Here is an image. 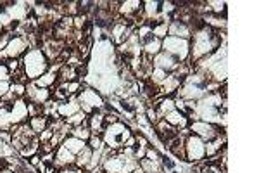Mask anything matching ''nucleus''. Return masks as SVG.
I'll return each instance as SVG.
<instances>
[{
    "instance_id": "nucleus-17",
    "label": "nucleus",
    "mask_w": 259,
    "mask_h": 173,
    "mask_svg": "<svg viewBox=\"0 0 259 173\" xmlns=\"http://www.w3.org/2000/svg\"><path fill=\"white\" fill-rule=\"evenodd\" d=\"M61 146H64L73 156H78L87 147V142H83V141H80V139L73 137V135H68V137L62 141Z\"/></svg>"
},
{
    "instance_id": "nucleus-28",
    "label": "nucleus",
    "mask_w": 259,
    "mask_h": 173,
    "mask_svg": "<svg viewBox=\"0 0 259 173\" xmlns=\"http://www.w3.org/2000/svg\"><path fill=\"white\" fill-rule=\"evenodd\" d=\"M0 82H11V71L7 70L6 62H0Z\"/></svg>"
},
{
    "instance_id": "nucleus-2",
    "label": "nucleus",
    "mask_w": 259,
    "mask_h": 173,
    "mask_svg": "<svg viewBox=\"0 0 259 173\" xmlns=\"http://www.w3.org/2000/svg\"><path fill=\"white\" fill-rule=\"evenodd\" d=\"M23 62V71L28 77L30 82H35L36 78H40L41 75H45L49 71L50 62L47 61V57L44 56L40 49H30L21 59Z\"/></svg>"
},
{
    "instance_id": "nucleus-21",
    "label": "nucleus",
    "mask_w": 259,
    "mask_h": 173,
    "mask_svg": "<svg viewBox=\"0 0 259 173\" xmlns=\"http://www.w3.org/2000/svg\"><path fill=\"white\" fill-rule=\"evenodd\" d=\"M69 135H73V137L80 139L83 142H89V139L92 137L90 130H89V125H87V121L80 126H74V128H69Z\"/></svg>"
},
{
    "instance_id": "nucleus-31",
    "label": "nucleus",
    "mask_w": 259,
    "mask_h": 173,
    "mask_svg": "<svg viewBox=\"0 0 259 173\" xmlns=\"http://www.w3.org/2000/svg\"><path fill=\"white\" fill-rule=\"evenodd\" d=\"M57 173H85V170H81V168H78V166H68V168H62V170H59Z\"/></svg>"
},
{
    "instance_id": "nucleus-12",
    "label": "nucleus",
    "mask_w": 259,
    "mask_h": 173,
    "mask_svg": "<svg viewBox=\"0 0 259 173\" xmlns=\"http://www.w3.org/2000/svg\"><path fill=\"white\" fill-rule=\"evenodd\" d=\"M192 28L183 21H169L168 24V37H177V39H183V40H190L192 39Z\"/></svg>"
},
{
    "instance_id": "nucleus-4",
    "label": "nucleus",
    "mask_w": 259,
    "mask_h": 173,
    "mask_svg": "<svg viewBox=\"0 0 259 173\" xmlns=\"http://www.w3.org/2000/svg\"><path fill=\"white\" fill-rule=\"evenodd\" d=\"M76 99L80 102V109L87 116H90L95 111H102L104 104H106L104 95H100L99 90H95L92 87H83L80 94L76 95Z\"/></svg>"
},
{
    "instance_id": "nucleus-1",
    "label": "nucleus",
    "mask_w": 259,
    "mask_h": 173,
    "mask_svg": "<svg viewBox=\"0 0 259 173\" xmlns=\"http://www.w3.org/2000/svg\"><path fill=\"white\" fill-rule=\"evenodd\" d=\"M221 47V31L204 26L192 33L190 39V57L189 61L197 62L200 59L211 56L216 49Z\"/></svg>"
},
{
    "instance_id": "nucleus-29",
    "label": "nucleus",
    "mask_w": 259,
    "mask_h": 173,
    "mask_svg": "<svg viewBox=\"0 0 259 173\" xmlns=\"http://www.w3.org/2000/svg\"><path fill=\"white\" fill-rule=\"evenodd\" d=\"M9 90H11V82H0V99H4Z\"/></svg>"
},
{
    "instance_id": "nucleus-3",
    "label": "nucleus",
    "mask_w": 259,
    "mask_h": 173,
    "mask_svg": "<svg viewBox=\"0 0 259 173\" xmlns=\"http://www.w3.org/2000/svg\"><path fill=\"white\" fill-rule=\"evenodd\" d=\"M133 135L132 128H130L128 123L124 121H118V123L107 125L106 130L102 133V142L106 147H111V149H123L124 142L128 141Z\"/></svg>"
},
{
    "instance_id": "nucleus-32",
    "label": "nucleus",
    "mask_w": 259,
    "mask_h": 173,
    "mask_svg": "<svg viewBox=\"0 0 259 173\" xmlns=\"http://www.w3.org/2000/svg\"><path fill=\"white\" fill-rule=\"evenodd\" d=\"M4 33V28H2V24H0V35H2Z\"/></svg>"
},
{
    "instance_id": "nucleus-7",
    "label": "nucleus",
    "mask_w": 259,
    "mask_h": 173,
    "mask_svg": "<svg viewBox=\"0 0 259 173\" xmlns=\"http://www.w3.org/2000/svg\"><path fill=\"white\" fill-rule=\"evenodd\" d=\"M189 130H190L192 135H197V137L202 139L204 142H209V141H212V139L220 137V135H227L225 133V128H221L220 125H211V123L202 121V120L190 121Z\"/></svg>"
},
{
    "instance_id": "nucleus-13",
    "label": "nucleus",
    "mask_w": 259,
    "mask_h": 173,
    "mask_svg": "<svg viewBox=\"0 0 259 173\" xmlns=\"http://www.w3.org/2000/svg\"><path fill=\"white\" fill-rule=\"evenodd\" d=\"M74 158H76V156L71 154L64 146H59L56 149V153H54V168H56V170H62V168L73 166Z\"/></svg>"
},
{
    "instance_id": "nucleus-25",
    "label": "nucleus",
    "mask_w": 259,
    "mask_h": 173,
    "mask_svg": "<svg viewBox=\"0 0 259 173\" xmlns=\"http://www.w3.org/2000/svg\"><path fill=\"white\" fill-rule=\"evenodd\" d=\"M11 92L14 94L16 99H24V95H26V85H21V83H11Z\"/></svg>"
},
{
    "instance_id": "nucleus-9",
    "label": "nucleus",
    "mask_w": 259,
    "mask_h": 173,
    "mask_svg": "<svg viewBox=\"0 0 259 173\" xmlns=\"http://www.w3.org/2000/svg\"><path fill=\"white\" fill-rule=\"evenodd\" d=\"M24 99H26L28 102L44 106L45 102H49V100L52 99V94H50V88H40L33 82H30L26 85V95H24Z\"/></svg>"
},
{
    "instance_id": "nucleus-26",
    "label": "nucleus",
    "mask_w": 259,
    "mask_h": 173,
    "mask_svg": "<svg viewBox=\"0 0 259 173\" xmlns=\"http://www.w3.org/2000/svg\"><path fill=\"white\" fill-rule=\"evenodd\" d=\"M6 66H7V70L11 71V75H14V73H18L19 70H23L21 59H9V61H6Z\"/></svg>"
},
{
    "instance_id": "nucleus-27",
    "label": "nucleus",
    "mask_w": 259,
    "mask_h": 173,
    "mask_svg": "<svg viewBox=\"0 0 259 173\" xmlns=\"http://www.w3.org/2000/svg\"><path fill=\"white\" fill-rule=\"evenodd\" d=\"M12 37H14L12 33H9V31H6V29H4V33L0 35V52H2V50L7 47V44L11 42Z\"/></svg>"
},
{
    "instance_id": "nucleus-10",
    "label": "nucleus",
    "mask_w": 259,
    "mask_h": 173,
    "mask_svg": "<svg viewBox=\"0 0 259 173\" xmlns=\"http://www.w3.org/2000/svg\"><path fill=\"white\" fill-rule=\"evenodd\" d=\"M11 120H12V125L18 126V125H23L30 120V115H28V100L26 99H18L14 100L11 108Z\"/></svg>"
},
{
    "instance_id": "nucleus-15",
    "label": "nucleus",
    "mask_w": 259,
    "mask_h": 173,
    "mask_svg": "<svg viewBox=\"0 0 259 173\" xmlns=\"http://www.w3.org/2000/svg\"><path fill=\"white\" fill-rule=\"evenodd\" d=\"M87 125L92 135L95 137H102L104 130H106V123H104V113L102 111H95L87 118Z\"/></svg>"
},
{
    "instance_id": "nucleus-22",
    "label": "nucleus",
    "mask_w": 259,
    "mask_h": 173,
    "mask_svg": "<svg viewBox=\"0 0 259 173\" xmlns=\"http://www.w3.org/2000/svg\"><path fill=\"white\" fill-rule=\"evenodd\" d=\"M87 116L85 113L83 111H78L76 115H73V116H69V118H66L64 120V123L69 126V128H74V126H80V125H83L87 121Z\"/></svg>"
},
{
    "instance_id": "nucleus-20",
    "label": "nucleus",
    "mask_w": 259,
    "mask_h": 173,
    "mask_svg": "<svg viewBox=\"0 0 259 173\" xmlns=\"http://www.w3.org/2000/svg\"><path fill=\"white\" fill-rule=\"evenodd\" d=\"M33 83H35L36 87H40V88H52V87L57 83V73H52V71H47V73L41 75L40 78H36Z\"/></svg>"
},
{
    "instance_id": "nucleus-23",
    "label": "nucleus",
    "mask_w": 259,
    "mask_h": 173,
    "mask_svg": "<svg viewBox=\"0 0 259 173\" xmlns=\"http://www.w3.org/2000/svg\"><path fill=\"white\" fill-rule=\"evenodd\" d=\"M169 73H166V71H162L159 70V67H154L152 71H150V75H149V78H150V82H152V85H156V87H159L162 82L166 80V77H168Z\"/></svg>"
},
{
    "instance_id": "nucleus-6",
    "label": "nucleus",
    "mask_w": 259,
    "mask_h": 173,
    "mask_svg": "<svg viewBox=\"0 0 259 173\" xmlns=\"http://www.w3.org/2000/svg\"><path fill=\"white\" fill-rule=\"evenodd\" d=\"M161 49H162V52L173 56L178 62H189L190 40L177 39V37H166V39H162Z\"/></svg>"
},
{
    "instance_id": "nucleus-18",
    "label": "nucleus",
    "mask_w": 259,
    "mask_h": 173,
    "mask_svg": "<svg viewBox=\"0 0 259 173\" xmlns=\"http://www.w3.org/2000/svg\"><path fill=\"white\" fill-rule=\"evenodd\" d=\"M28 125H30V128L35 132V135H40L44 130L49 128V116L40 115V116L30 118V120H28Z\"/></svg>"
},
{
    "instance_id": "nucleus-8",
    "label": "nucleus",
    "mask_w": 259,
    "mask_h": 173,
    "mask_svg": "<svg viewBox=\"0 0 259 173\" xmlns=\"http://www.w3.org/2000/svg\"><path fill=\"white\" fill-rule=\"evenodd\" d=\"M30 50V45L26 42V37H19L14 35L11 39V42L7 44V47L0 52V62H6L9 59H19Z\"/></svg>"
},
{
    "instance_id": "nucleus-5",
    "label": "nucleus",
    "mask_w": 259,
    "mask_h": 173,
    "mask_svg": "<svg viewBox=\"0 0 259 173\" xmlns=\"http://www.w3.org/2000/svg\"><path fill=\"white\" fill-rule=\"evenodd\" d=\"M185 147V161L190 164H200L206 161V142L199 139L197 135L189 133L183 139Z\"/></svg>"
},
{
    "instance_id": "nucleus-16",
    "label": "nucleus",
    "mask_w": 259,
    "mask_h": 173,
    "mask_svg": "<svg viewBox=\"0 0 259 173\" xmlns=\"http://www.w3.org/2000/svg\"><path fill=\"white\" fill-rule=\"evenodd\" d=\"M142 56H147L150 59H154V56H157V54L161 52V45H162V40L156 39V37H149L147 40L142 42Z\"/></svg>"
},
{
    "instance_id": "nucleus-30",
    "label": "nucleus",
    "mask_w": 259,
    "mask_h": 173,
    "mask_svg": "<svg viewBox=\"0 0 259 173\" xmlns=\"http://www.w3.org/2000/svg\"><path fill=\"white\" fill-rule=\"evenodd\" d=\"M180 173H200V164H189Z\"/></svg>"
},
{
    "instance_id": "nucleus-24",
    "label": "nucleus",
    "mask_w": 259,
    "mask_h": 173,
    "mask_svg": "<svg viewBox=\"0 0 259 173\" xmlns=\"http://www.w3.org/2000/svg\"><path fill=\"white\" fill-rule=\"evenodd\" d=\"M168 21H161V23H157V24H154L152 26V35L156 37V39H166L168 37Z\"/></svg>"
},
{
    "instance_id": "nucleus-11",
    "label": "nucleus",
    "mask_w": 259,
    "mask_h": 173,
    "mask_svg": "<svg viewBox=\"0 0 259 173\" xmlns=\"http://www.w3.org/2000/svg\"><path fill=\"white\" fill-rule=\"evenodd\" d=\"M180 62L175 59L173 56H169V54H166V52H161L157 54V56H154L152 59V66L154 67H159V70L162 71H166V73H173L175 70L178 67Z\"/></svg>"
},
{
    "instance_id": "nucleus-19",
    "label": "nucleus",
    "mask_w": 259,
    "mask_h": 173,
    "mask_svg": "<svg viewBox=\"0 0 259 173\" xmlns=\"http://www.w3.org/2000/svg\"><path fill=\"white\" fill-rule=\"evenodd\" d=\"M92 156H94V151L90 149L89 146L85 147V149L81 151L80 154L74 158V166H78V168H81V170H87L89 168V164L92 161Z\"/></svg>"
},
{
    "instance_id": "nucleus-14",
    "label": "nucleus",
    "mask_w": 259,
    "mask_h": 173,
    "mask_svg": "<svg viewBox=\"0 0 259 173\" xmlns=\"http://www.w3.org/2000/svg\"><path fill=\"white\" fill-rule=\"evenodd\" d=\"M78 111H81V109H80V102H78L76 97L64 100V102H57V106H56V113L61 116V120H66V118L76 115Z\"/></svg>"
}]
</instances>
